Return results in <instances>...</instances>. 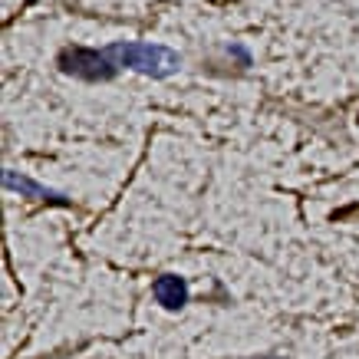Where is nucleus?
I'll use <instances>...</instances> for the list:
<instances>
[{
	"label": "nucleus",
	"mask_w": 359,
	"mask_h": 359,
	"mask_svg": "<svg viewBox=\"0 0 359 359\" xmlns=\"http://www.w3.org/2000/svg\"><path fill=\"white\" fill-rule=\"evenodd\" d=\"M60 69L69 76L89 79V83H106L116 76V63L106 50H86V46H69L60 53Z\"/></svg>",
	"instance_id": "f03ea898"
},
{
	"label": "nucleus",
	"mask_w": 359,
	"mask_h": 359,
	"mask_svg": "<svg viewBox=\"0 0 359 359\" xmlns=\"http://www.w3.org/2000/svg\"><path fill=\"white\" fill-rule=\"evenodd\" d=\"M155 300L165 306V310H182L188 304V283L182 277H175V273H162L152 287Z\"/></svg>",
	"instance_id": "7ed1b4c3"
},
{
	"label": "nucleus",
	"mask_w": 359,
	"mask_h": 359,
	"mask_svg": "<svg viewBox=\"0 0 359 359\" xmlns=\"http://www.w3.org/2000/svg\"><path fill=\"white\" fill-rule=\"evenodd\" d=\"M267 359H277V356H267Z\"/></svg>",
	"instance_id": "39448f33"
},
{
	"label": "nucleus",
	"mask_w": 359,
	"mask_h": 359,
	"mask_svg": "<svg viewBox=\"0 0 359 359\" xmlns=\"http://www.w3.org/2000/svg\"><path fill=\"white\" fill-rule=\"evenodd\" d=\"M7 188H17V191H23V195H33V198H53L46 188H40V185H33V182H27V178H17L13 172H7Z\"/></svg>",
	"instance_id": "20e7f679"
},
{
	"label": "nucleus",
	"mask_w": 359,
	"mask_h": 359,
	"mask_svg": "<svg viewBox=\"0 0 359 359\" xmlns=\"http://www.w3.org/2000/svg\"><path fill=\"white\" fill-rule=\"evenodd\" d=\"M109 60L116 63V69H135L142 76H172L175 69L182 66V56L168 50L165 43H139V40H129V43H112L106 46Z\"/></svg>",
	"instance_id": "f257e3e1"
}]
</instances>
